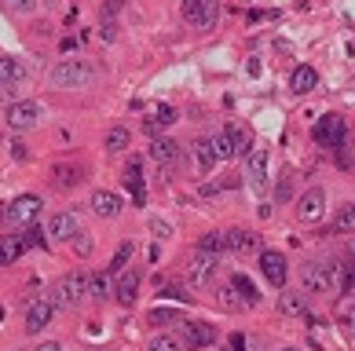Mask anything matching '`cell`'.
Wrapping results in <instances>:
<instances>
[{"instance_id": "6da1fadb", "label": "cell", "mask_w": 355, "mask_h": 351, "mask_svg": "<svg viewBox=\"0 0 355 351\" xmlns=\"http://www.w3.org/2000/svg\"><path fill=\"white\" fill-rule=\"evenodd\" d=\"M92 81H96V70H92V62H85V59H62L48 73L51 88H88Z\"/></svg>"}, {"instance_id": "7a4b0ae2", "label": "cell", "mask_w": 355, "mask_h": 351, "mask_svg": "<svg viewBox=\"0 0 355 351\" xmlns=\"http://www.w3.org/2000/svg\"><path fill=\"white\" fill-rule=\"evenodd\" d=\"M180 15L187 26H194V30H213L220 22V0H183Z\"/></svg>"}, {"instance_id": "3957f363", "label": "cell", "mask_w": 355, "mask_h": 351, "mask_svg": "<svg viewBox=\"0 0 355 351\" xmlns=\"http://www.w3.org/2000/svg\"><path fill=\"white\" fill-rule=\"evenodd\" d=\"M37 121H41V102H33V99H15L4 110V125L11 132H30Z\"/></svg>"}, {"instance_id": "277c9868", "label": "cell", "mask_w": 355, "mask_h": 351, "mask_svg": "<svg viewBox=\"0 0 355 351\" xmlns=\"http://www.w3.org/2000/svg\"><path fill=\"white\" fill-rule=\"evenodd\" d=\"M55 311H59L55 293L33 296V304L26 307V333H41V330H48V322H51V315H55Z\"/></svg>"}, {"instance_id": "5b68a950", "label": "cell", "mask_w": 355, "mask_h": 351, "mask_svg": "<svg viewBox=\"0 0 355 351\" xmlns=\"http://www.w3.org/2000/svg\"><path fill=\"white\" fill-rule=\"evenodd\" d=\"M41 198L37 194H19L15 201L4 209V227H19V224H33L37 216H41Z\"/></svg>"}, {"instance_id": "8992f818", "label": "cell", "mask_w": 355, "mask_h": 351, "mask_svg": "<svg viewBox=\"0 0 355 351\" xmlns=\"http://www.w3.org/2000/svg\"><path fill=\"white\" fill-rule=\"evenodd\" d=\"M85 296H88V275L85 271H70V275L55 285V304L59 307H73V304H81Z\"/></svg>"}, {"instance_id": "52a82bcc", "label": "cell", "mask_w": 355, "mask_h": 351, "mask_svg": "<svg viewBox=\"0 0 355 351\" xmlns=\"http://www.w3.org/2000/svg\"><path fill=\"white\" fill-rule=\"evenodd\" d=\"M44 234H48L51 245H62V242H73L77 234H81V227H77V216L73 213H55V216L48 219Z\"/></svg>"}, {"instance_id": "ba28073f", "label": "cell", "mask_w": 355, "mask_h": 351, "mask_svg": "<svg viewBox=\"0 0 355 351\" xmlns=\"http://www.w3.org/2000/svg\"><path fill=\"white\" fill-rule=\"evenodd\" d=\"M180 341L187 344L191 351H194V348L202 351V348H209V344L216 341V330L209 326V322H191V318H183V322H180Z\"/></svg>"}, {"instance_id": "9c48e42d", "label": "cell", "mask_w": 355, "mask_h": 351, "mask_svg": "<svg viewBox=\"0 0 355 351\" xmlns=\"http://www.w3.org/2000/svg\"><path fill=\"white\" fill-rule=\"evenodd\" d=\"M326 213V190L311 187L297 198V219H304V224H315V219H322Z\"/></svg>"}, {"instance_id": "30bf717a", "label": "cell", "mask_w": 355, "mask_h": 351, "mask_svg": "<svg viewBox=\"0 0 355 351\" xmlns=\"http://www.w3.org/2000/svg\"><path fill=\"white\" fill-rule=\"evenodd\" d=\"M216 278V256H205V253H198L187 264V282L194 285V289H209V282Z\"/></svg>"}, {"instance_id": "8fae6325", "label": "cell", "mask_w": 355, "mask_h": 351, "mask_svg": "<svg viewBox=\"0 0 355 351\" xmlns=\"http://www.w3.org/2000/svg\"><path fill=\"white\" fill-rule=\"evenodd\" d=\"M260 275L268 278V285H275V289H282L286 278H289V267H286V256L282 253H260Z\"/></svg>"}, {"instance_id": "7c38bea8", "label": "cell", "mask_w": 355, "mask_h": 351, "mask_svg": "<svg viewBox=\"0 0 355 351\" xmlns=\"http://www.w3.org/2000/svg\"><path fill=\"white\" fill-rule=\"evenodd\" d=\"M315 143H322V147H340L345 143V121H340L337 114H326L319 125H315Z\"/></svg>"}, {"instance_id": "4fadbf2b", "label": "cell", "mask_w": 355, "mask_h": 351, "mask_svg": "<svg viewBox=\"0 0 355 351\" xmlns=\"http://www.w3.org/2000/svg\"><path fill=\"white\" fill-rule=\"evenodd\" d=\"M227 253H234V256H257L260 253V234H253V231H227Z\"/></svg>"}, {"instance_id": "5bb4252c", "label": "cell", "mask_w": 355, "mask_h": 351, "mask_svg": "<svg viewBox=\"0 0 355 351\" xmlns=\"http://www.w3.org/2000/svg\"><path fill=\"white\" fill-rule=\"evenodd\" d=\"M92 213L103 216V219L121 216V198H117L114 190H92Z\"/></svg>"}, {"instance_id": "9a60e30c", "label": "cell", "mask_w": 355, "mask_h": 351, "mask_svg": "<svg viewBox=\"0 0 355 351\" xmlns=\"http://www.w3.org/2000/svg\"><path fill=\"white\" fill-rule=\"evenodd\" d=\"M300 285H304V293H330L326 267L322 264H304V267H300Z\"/></svg>"}, {"instance_id": "2e32d148", "label": "cell", "mask_w": 355, "mask_h": 351, "mask_svg": "<svg viewBox=\"0 0 355 351\" xmlns=\"http://www.w3.org/2000/svg\"><path fill=\"white\" fill-rule=\"evenodd\" d=\"M30 249V242H26V234H4L0 238V267L15 264V260Z\"/></svg>"}, {"instance_id": "e0dca14e", "label": "cell", "mask_w": 355, "mask_h": 351, "mask_svg": "<svg viewBox=\"0 0 355 351\" xmlns=\"http://www.w3.org/2000/svg\"><path fill=\"white\" fill-rule=\"evenodd\" d=\"M136 289H139V275L136 271H117V285H114V296L121 304H132L136 300Z\"/></svg>"}, {"instance_id": "ac0fdd59", "label": "cell", "mask_w": 355, "mask_h": 351, "mask_svg": "<svg viewBox=\"0 0 355 351\" xmlns=\"http://www.w3.org/2000/svg\"><path fill=\"white\" fill-rule=\"evenodd\" d=\"M223 132H227V139H231V147H234V154H245L253 150V132H249V125H239V121H231L227 128H223Z\"/></svg>"}, {"instance_id": "d6986e66", "label": "cell", "mask_w": 355, "mask_h": 351, "mask_svg": "<svg viewBox=\"0 0 355 351\" xmlns=\"http://www.w3.org/2000/svg\"><path fill=\"white\" fill-rule=\"evenodd\" d=\"M26 77V66L15 55H0V88H11Z\"/></svg>"}, {"instance_id": "ffe728a7", "label": "cell", "mask_w": 355, "mask_h": 351, "mask_svg": "<svg viewBox=\"0 0 355 351\" xmlns=\"http://www.w3.org/2000/svg\"><path fill=\"white\" fill-rule=\"evenodd\" d=\"M268 150L264 147H253L245 154V172H249V179H253V183H260V179H264V172H268Z\"/></svg>"}, {"instance_id": "44dd1931", "label": "cell", "mask_w": 355, "mask_h": 351, "mask_svg": "<svg viewBox=\"0 0 355 351\" xmlns=\"http://www.w3.org/2000/svg\"><path fill=\"white\" fill-rule=\"evenodd\" d=\"M315 84H319V73H315L311 66H297L293 77H289V88H293V96H308Z\"/></svg>"}, {"instance_id": "7402d4cb", "label": "cell", "mask_w": 355, "mask_h": 351, "mask_svg": "<svg viewBox=\"0 0 355 351\" xmlns=\"http://www.w3.org/2000/svg\"><path fill=\"white\" fill-rule=\"evenodd\" d=\"M198 253L205 256H220V253H227V231H209L198 238Z\"/></svg>"}, {"instance_id": "603a6c76", "label": "cell", "mask_w": 355, "mask_h": 351, "mask_svg": "<svg viewBox=\"0 0 355 351\" xmlns=\"http://www.w3.org/2000/svg\"><path fill=\"white\" fill-rule=\"evenodd\" d=\"M176 121V110L165 107V102H154L150 114H147V132H154V128H168Z\"/></svg>"}, {"instance_id": "cb8c5ba5", "label": "cell", "mask_w": 355, "mask_h": 351, "mask_svg": "<svg viewBox=\"0 0 355 351\" xmlns=\"http://www.w3.org/2000/svg\"><path fill=\"white\" fill-rule=\"evenodd\" d=\"M150 158H154L157 165L173 168V161H176V143H173V139H150Z\"/></svg>"}, {"instance_id": "d4e9b609", "label": "cell", "mask_w": 355, "mask_h": 351, "mask_svg": "<svg viewBox=\"0 0 355 351\" xmlns=\"http://www.w3.org/2000/svg\"><path fill=\"white\" fill-rule=\"evenodd\" d=\"M322 267H326V282H330V293H340V289H345V282H348L352 271L340 264V260H326Z\"/></svg>"}, {"instance_id": "484cf974", "label": "cell", "mask_w": 355, "mask_h": 351, "mask_svg": "<svg viewBox=\"0 0 355 351\" xmlns=\"http://www.w3.org/2000/svg\"><path fill=\"white\" fill-rule=\"evenodd\" d=\"M279 311L282 315H308V293H282Z\"/></svg>"}, {"instance_id": "4316f807", "label": "cell", "mask_w": 355, "mask_h": 351, "mask_svg": "<svg viewBox=\"0 0 355 351\" xmlns=\"http://www.w3.org/2000/svg\"><path fill=\"white\" fill-rule=\"evenodd\" d=\"M128 143H132V132H128L125 125H114L110 132H107V139H103V147H107L110 154H117V150H125Z\"/></svg>"}, {"instance_id": "83f0119b", "label": "cell", "mask_w": 355, "mask_h": 351, "mask_svg": "<svg viewBox=\"0 0 355 351\" xmlns=\"http://www.w3.org/2000/svg\"><path fill=\"white\" fill-rule=\"evenodd\" d=\"M147 351H191V348L180 341V333H157Z\"/></svg>"}, {"instance_id": "f1b7e54d", "label": "cell", "mask_w": 355, "mask_h": 351, "mask_svg": "<svg viewBox=\"0 0 355 351\" xmlns=\"http://www.w3.org/2000/svg\"><path fill=\"white\" fill-rule=\"evenodd\" d=\"M51 179H55V187H73L81 179V165H55Z\"/></svg>"}, {"instance_id": "f546056e", "label": "cell", "mask_w": 355, "mask_h": 351, "mask_svg": "<svg viewBox=\"0 0 355 351\" xmlns=\"http://www.w3.org/2000/svg\"><path fill=\"white\" fill-rule=\"evenodd\" d=\"M194 154H198V168H202V172H213V165L220 161L216 154H213V147H209V139L194 143Z\"/></svg>"}, {"instance_id": "4dcf8cb0", "label": "cell", "mask_w": 355, "mask_h": 351, "mask_svg": "<svg viewBox=\"0 0 355 351\" xmlns=\"http://www.w3.org/2000/svg\"><path fill=\"white\" fill-rule=\"evenodd\" d=\"M209 147H213V154L220 161H227V158H234V147H231V139H227V132H216V136H209Z\"/></svg>"}, {"instance_id": "1f68e13d", "label": "cell", "mask_w": 355, "mask_h": 351, "mask_svg": "<svg viewBox=\"0 0 355 351\" xmlns=\"http://www.w3.org/2000/svg\"><path fill=\"white\" fill-rule=\"evenodd\" d=\"M220 304L223 307H227V311H242V307H249L245 300H242V293L239 289H234V285L227 282V285H223V289H220Z\"/></svg>"}, {"instance_id": "d6a6232c", "label": "cell", "mask_w": 355, "mask_h": 351, "mask_svg": "<svg viewBox=\"0 0 355 351\" xmlns=\"http://www.w3.org/2000/svg\"><path fill=\"white\" fill-rule=\"evenodd\" d=\"M330 227L334 231H355V205H340Z\"/></svg>"}, {"instance_id": "836d02e7", "label": "cell", "mask_w": 355, "mask_h": 351, "mask_svg": "<svg viewBox=\"0 0 355 351\" xmlns=\"http://www.w3.org/2000/svg\"><path fill=\"white\" fill-rule=\"evenodd\" d=\"M0 8L11 11V15H33V11H37V0H0Z\"/></svg>"}, {"instance_id": "e575fe53", "label": "cell", "mask_w": 355, "mask_h": 351, "mask_svg": "<svg viewBox=\"0 0 355 351\" xmlns=\"http://www.w3.org/2000/svg\"><path fill=\"white\" fill-rule=\"evenodd\" d=\"M88 296H96V300L110 296V282H107V275H88Z\"/></svg>"}, {"instance_id": "d590c367", "label": "cell", "mask_w": 355, "mask_h": 351, "mask_svg": "<svg viewBox=\"0 0 355 351\" xmlns=\"http://www.w3.org/2000/svg\"><path fill=\"white\" fill-rule=\"evenodd\" d=\"M231 285L242 293V300H245V304H257V296H260V293L253 289V282H249L245 275H234V278H231Z\"/></svg>"}, {"instance_id": "8d00e7d4", "label": "cell", "mask_w": 355, "mask_h": 351, "mask_svg": "<svg viewBox=\"0 0 355 351\" xmlns=\"http://www.w3.org/2000/svg\"><path fill=\"white\" fill-rule=\"evenodd\" d=\"M337 318L345 322L348 330H355V296H345V300L337 304Z\"/></svg>"}, {"instance_id": "74e56055", "label": "cell", "mask_w": 355, "mask_h": 351, "mask_svg": "<svg viewBox=\"0 0 355 351\" xmlns=\"http://www.w3.org/2000/svg\"><path fill=\"white\" fill-rule=\"evenodd\" d=\"M150 322L154 326H173V322H183L180 311H150Z\"/></svg>"}, {"instance_id": "f35d334b", "label": "cell", "mask_w": 355, "mask_h": 351, "mask_svg": "<svg viewBox=\"0 0 355 351\" xmlns=\"http://www.w3.org/2000/svg\"><path fill=\"white\" fill-rule=\"evenodd\" d=\"M147 227H150L154 238H168V234H173V227H168L162 216H150V219H147Z\"/></svg>"}, {"instance_id": "ab89813d", "label": "cell", "mask_w": 355, "mask_h": 351, "mask_svg": "<svg viewBox=\"0 0 355 351\" xmlns=\"http://www.w3.org/2000/svg\"><path fill=\"white\" fill-rule=\"evenodd\" d=\"M128 187H132L136 198H143V179H139V161L128 165Z\"/></svg>"}, {"instance_id": "60d3db41", "label": "cell", "mask_w": 355, "mask_h": 351, "mask_svg": "<svg viewBox=\"0 0 355 351\" xmlns=\"http://www.w3.org/2000/svg\"><path fill=\"white\" fill-rule=\"evenodd\" d=\"M128 256H132V245H121V249H117V256H114V271H121V264H125Z\"/></svg>"}, {"instance_id": "b9f144b4", "label": "cell", "mask_w": 355, "mask_h": 351, "mask_svg": "<svg viewBox=\"0 0 355 351\" xmlns=\"http://www.w3.org/2000/svg\"><path fill=\"white\" fill-rule=\"evenodd\" d=\"M345 293H348V296H355V275H348V282H345Z\"/></svg>"}, {"instance_id": "7bdbcfd3", "label": "cell", "mask_w": 355, "mask_h": 351, "mask_svg": "<svg viewBox=\"0 0 355 351\" xmlns=\"http://www.w3.org/2000/svg\"><path fill=\"white\" fill-rule=\"evenodd\" d=\"M33 351H62L59 344H41V348H33Z\"/></svg>"}, {"instance_id": "ee69618b", "label": "cell", "mask_w": 355, "mask_h": 351, "mask_svg": "<svg viewBox=\"0 0 355 351\" xmlns=\"http://www.w3.org/2000/svg\"><path fill=\"white\" fill-rule=\"evenodd\" d=\"M348 256H352V260H355V238H352V242H348Z\"/></svg>"}, {"instance_id": "f6af8a7d", "label": "cell", "mask_w": 355, "mask_h": 351, "mask_svg": "<svg viewBox=\"0 0 355 351\" xmlns=\"http://www.w3.org/2000/svg\"><path fill=\"white\" fill-rule=\"evenodd\" d=\"M282 351H297V348H282Z\"/></svg>"}, {"instance_id": "bcb514c9", "label": "cell", "mask_w": 355, "mask_h": 351, "mask_svg": "<svg viewBox=\"0 0 355 351\" xmlns=\"http://www.w3.org/2000/svg\"><path fill=\"white\" fill-rule=\"evenodd\" d=\"M202 351H205V348H202Z\"/></svg>"}]
</instances>
